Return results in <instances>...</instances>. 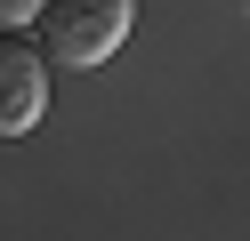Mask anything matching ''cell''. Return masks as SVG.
Listing matches in <instances>:
<instances>
[{
	"instance_id": "6da1fadb",
	"label": "cell",
	"mask_w": 250,
	"mask_h": 241,
	"mask_svg": "<svg viewBox=\"0 0 250 241\" xmlns=\"http://www.w3.org/2000/svg\"><path fill=\"white\" fill-rule=\"evenodd\" d=\"M129 24H137V0H49L41 8V48L65 73H97L105 56H121Z\"/></svg>"
},
{
	"instance_id": "7a4b0ae2",
	"label": "cell",
	"mask_w": 250,
	"mask_h": 241,
	"mask_svg": "<svg viewBox=\"0 0 250 241\" xmlns=\"http://www.w3.org/2000/svg\"><path fill=\"white\" fill-rule=\"evenodd\" d=\"M41 112H49V48L0 32V137H24Z\"/></svg>"
},
{
	"instance_id": "3957f363",
	"label": "cell",
	"mask_w": 250,
	"mask_h": 241,
	"mask_svg": "<svg viewBox=\"0 0 250 241\" xmlns=\"http://www.w3.org/2000/svg\"><path fill=\"white\" fill-rule=\"evenodd\" d=\"M41 8H49V0H0V24H33Z\"/></svg>"
}]
</instances>
